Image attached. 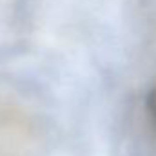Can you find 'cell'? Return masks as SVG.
I'll return each instance as SVG.
<instances>
[{
    "instance_id": "obj_1",
    "label": "cell",
    "mask_w": 156,
    "mask_h": 156,
    "mask_svg": "<svg viewBox=\"0 0 156 156\" xmlns=\"http://www.w3.org/2000/svg\"><path fill=\"white\" fill-rule=\"evenodd\" d=\"M145 111L151 118V122L156 125V83L147 91V96H145Z\"/></svg>"
}]
</instances>
